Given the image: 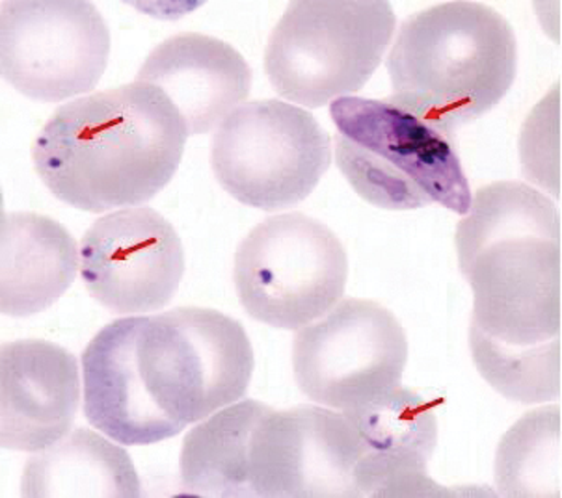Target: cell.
I'll list each match as a JSON object with an SVG mask.
<instances>
[{"instance_id":"cell-1","label":"cell","mask_w":562,"mask_h":498,"mask_svg":"<svg viewBox=\"0 0 562 498\" xmlns=\"http://www.w3.org/2000/svg\"><path fill=\"white\" fill-rule=\"evenodd\" d=\"M251 374L248 333L221 310L117 318L82 352L85 417L116 443H160L239 401Z\"/></svg>"},{"instance_id":"cell-2","label":"cell","mask_w":562,"mask_h":498,"mask_svg":"<svg viewBox=\"0 0 562 498\" xmlns=\"http://www.w3.org/2000/svg\"><path fill=\"white\" fill-rule=\"evenodd\" d=\"M189 128L144 82L61 104L37 133L32 160L50 194L85 213L136 207L176 176Z\"/></svg>"},{"instance_id":"cell-3","label":"cell","mask_w":562,"mask_h":498,"mask_svg":"<svg viewBox=\"0 0 562 498\" xmlns=\"http://www.w3.org/2000/svg\"><path fill=\"white\" fill-rule=\"evenodd\" d=\"M454 244L473 291L470 341L520 352L561 347V216L548 195L518 181L486 184Z\"/></svg>"},{"instance_id":"cell-4","label":"cell","mask_w":562,"mask_h":498,"mask_svg":"<svg viewBox=\"0 0 562 498\" xmlns=\"http://www.w3.org/2000/svg\"><path fill=\"white\" fill-rule=\"evenodd\" d=\"M387 71L393 103L454 136L507 95L518 42L488 4L443 2L404 21Z\"/></svg>"},{"instance_id":"cell-5","label":"cell","mask_w":562,"mask_h":498,"mask_svg":"<svg viewBox=\"0 0 562 498\" xmlns=\"http://www.w3.org/2000/svg\"><path fill=\"white\" fill-rule=\"evenodd\" d=\"M330 116L337 168L369 205L385 211L441 205L468 214L473 195L454 136L392 99H336Z\"/></svg>"},{"instance_id":"cell-6","label":"cell","mask_w":562,"mask_h":498,"mask_svg":"<svg viewBox=\"0 0 562 498\" xmlns=\"http://www.w3.org/2000/svg\"><path fill=\"white\" fill-rule=\"evenodd\" d=\"M397 26L382 0L291 2L270 34L265 71L281 98L321 109L360 92Z\"/></svg>"},{"instance_id":"cell-7","label":"cell","mask_w":562,"mask_h":498,"mask_svg":"<svg viewBox=\"0 0 562 498\" xmlns=\"http://www.w3.org/2000/svg\"><path fill=\"white\" fill-rule=\"evenodd\" d=\"M349 257L323 222L278 214L256 225L235 253L233 281L246 313L276 329H300L342 298Z\"/></svg>"},{"instance_id":"cell-8","label":"cell","mask_w":562,"mask_h":498,"mask_svg":"<svg viewBox=\"0 0 562 498\" xmlns=\"http://www.w3.org/2000/svg\"><path fill=\"white\" fill-rule=\"evenodd\" d=\"M330 136L315 117L278 99L243 103L216 127L211 166L222 189L276 213L312 195L330 168Z\"/></svg>"},{"instance_id":"cell-9","label":"cell","mask_w":562,"mask_h":498,"mask_svg":"<svg viewBox=\"0 0 562 498\" xmlns=\"http://www.w3.org/2000/svg\"><path fill=\"white\" fill-rule=\"evenodd\" d=\"M408 339L397 316L371 299L337 302L293 341L299 389L324 407L352 409L401 385Z\"/></svg>"},{"instance_id":"cell-10","label":"cell","mask_w":562,"mask_h":498,"mask_svg":"<svg viewBox=\"0 0 562 498\" xmlns=\"http://www.w3.org/2000/svg\"><path fill=\"white\" fill-rule=\"evenodd\" d=\"M111 56L103 15L85 0L0 4V71L25 98L58 103L98 86Z\"/></svg>"},{"instance_id":"cell-11","label":"cell","mask_w":562,"mask_h":498,"mask_svg":"<svg viewBox=\"0 0 562 498\" xmlns=\"http://www.w3.org/2000/svg\"><path fill=\"white\" fill-rule=\"evenodd\" d=\"M360 438L326 407H269L251 438L254 498H356Z\"/></svg>"},{"instance_id":"cell-12","label":"cell","mask_w":562,"mask_h":498,"mask_svg":"<svg viewBox=\"0 0 562 498\" xmlns=\"http://www.w3.org/2000/svg\"><path fill=\"white\" fill-rule=\"evenodd\" d=\"M183 274L178 229L155 208L106 214L80 240V278L92 298L117 315L162 309Z\"/></svg>"},{"instance_id":"cell-13","label":"cell","mask_w":562,"mask_h":498,"mask_svg":"<svg viewBox=\"0 0 562 498\" xmlns=\"http://www.w3.org/2000/svg\"><path fill=\"white\" fill-rule=\"evenodd\" d=\"M349 417L360 438L356 497H447L451 493L428 476L438 443L435 406L406 387L352 407Z\"/></svg>"},{"instance_id":"cell-14","label":"cell","mask_w":562,"mask_h":498,"mask_svg":"<svg viewBox=\"0 0 562 498\" xmlns=\"http://www.w3.org/2000/svg\"><path fill=\"white\" fill-rule=\"evenodd\" d=\"M80 401L79 365L55 342H8L0 352V443L40 452L74 426Z\"/></svg>"},{"instance_id":"cell-15","label":"cell","mask_w":562,"mask_h":498,"mask_svg":"<svg viewBox=\"0 0 562 498\" xmlns=\"http://www.w3.org/2000/svg\"><path fill=\"white\" fill-rule=\"evenodd\" d=\"M136 82L159 88L194 136L218 127L246 101L251 69L229 43L200 32H183L147 55Z\"/></svg>"},{"instance_id":"cell-16","label":"cell","mask_w":562,"mask_h":498,"mask_svg":"<svg viewBox=\"0 0 562 498\" xmlns=\"http://www.w3.org/2000/svg\"><path fill=\"white\" fill-rule=\"evenodd\" d=\"M80 249L56 219L4 213L0 222V309L25 318L49 309L74 285Z\"/></svg>"},{"instance_id":"cell-17","label":"cell","mask_w":562,"mask_h":498,"mask_svg":"<svg viewBox=\"0 0 562 498\" xmlns=\"http://www.w3.org/2000/svg\"><path fill=\"white\" fill-rule=\"evenodd\" d=\"M21 495L29 498H138L140 476L128 452L79 428L26 462Z\"/></svg>"},{"instance_id":"cell-18","label":"cell","mask_w":562,"mask_h":498,"mask_svg":"<svg viewBox=\"0 0 562 498\" xmlns=\"http://www.w3.org/2000/svg\"><path fill=\"white\" fill-rule=\"evenodd\" d=\"M267 409L269 406L263 401H235L187 433L179 460L181 484L187 495L254 498L251 438Z\"/></svg>"},{"instance_id":"cell-19","label":"cell","mask_w":562,"mask_h":498,"mask_svg":"<svg viewBox=\"0 0 562 498\" xmlns=\"http://www.w3.org/2000/svg\"><path fill=\"white\" fill-rule=\"evenodd\" d=\"M561 407L527 411L503 435L495 454V486L503 497L561 498Z\"/></svg>"}]
</instances>
